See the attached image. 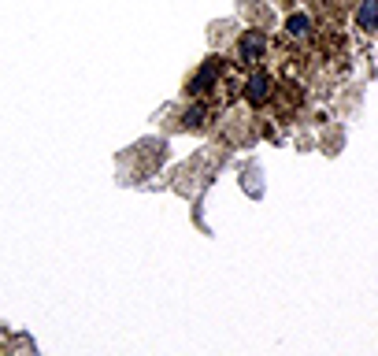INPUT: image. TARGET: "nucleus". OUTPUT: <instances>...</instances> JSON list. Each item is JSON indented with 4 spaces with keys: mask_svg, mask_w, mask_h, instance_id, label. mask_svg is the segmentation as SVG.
Here are the masks:
<instances>
[{
    "mask_svg": "<svg viewBox=\"0 0 378 356\" xmlns=\"http://www.w3.org/2000/svg\"><path fill=\"white\" fill-rule=\"evenodd\" d=\"M264 45H267V37L260 34V30H248V34H241V41H237V56L241 60H260Z\"/></svg>",
    "mask_w": 378,
    "mask_h": 356,
    "instance_id": "f03ea898",
    "label": "nucleus"
},
{
    "mask_svg": "<svg viewBox=\"0 0 378 356\" xmlns=\"http://www.w3.org/2000/svg\"><path fill=\"white\" fill-rule=\"evenodd\" d=\"M212 82H215V63H204V67L197 71V78L189 82V93H204Z\"/></svg>",
    "mask_w": 378,
    "mask_h": 356,
    "instance_id": "39448f33",
    "label": "nucleus"
},
{
    "mask_svg": "<svg viewBox=\"0 0 378 356\" xmlns=\"http://www.w3.org/2000/svg\"><path fill=\"white\" fill-rule=\"evenodd\" d=\"M356 26H360V30H378V0H360Z\"/></svg>",
    "mask_w": 378,
    "mask_h": 356,
    "instance_id": "7ed1b4c3",
    "label": "nucleus"
},
{
    "mask_svg": "<svg viewBox=\"0 0 378 356\" xmlns=\"http://www.w3.org/2000/svg\"><path fill=\"white\" fill-rule=\"evenodd\" d=\"M286 30H289V37H308L311 34V15L308 12H293L286 19Z\"/></svg>",
    "mask_w": 378,
    "mask_h": 356,
    "instance_id": "20e7f679",
    "label": "nucleus"
},
{
    "mask_svg": "<svg viewBox=\"0 0 378 356\" xmlns=\"http://www.w3.org/2000/svg\"><path fill=\"white\" fill-rule=\"evenodd\" d=\"M204 123V108H189L186 112V126H200Z\"/></svg>",
    "mask_w": 378,
    "mask_h": 356,
    "instance_id": "423d86ee",
    "label": "nucleus"
},
{
    "mask_svg": "<svg viewBox=\"0 0 378 356\" xmlns=\"http://www.w3.org/2000/svg\"><path fill=\"white\" fill-rule=\"evenodd\" d=\"M271 74H264V71H252V74H248V82H245V101L248 104H256V108H260V104H267V101H271Z\"/></svg>",
    "mask_w": 378,
    "mask_h": 356,
    "instance_id": "f257e3e1",
    "label": "nucleus"
}]
</instances>
